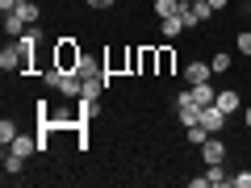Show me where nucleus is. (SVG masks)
Returning <instances> with one entry per match:
<instances>
[{
  "label": "nucleus",
  "instance_id": "10",
  "mask_svg": "<svg viewBox=\"0 0 251 188\" xmlns=\"http://www.w3.org/2000/svg\"><path fill=\"white\" fill-rule=\"evenodd\" d=\"M155 67H159V46H143V59H138V71H143V75H155Z\"/></svg>",
  "mask_w": 251,
  "mask_h": 188
},
{
  "label": "nucleus",
  "instance_id": "28",
  "mask_svg": "<svg viewBox=\"0 0 251 188\" xmlns=\"http://www.w3.org/2000/svg\"><path fill=\"white\" fill-rule=\"evenodd\" d=\"M188 4H193V0H188Z\"/></svg>",
  "mask_w": 251,
  "mask_h": 188
},
{
  "label": "nucleus",
  "instance_id": "27",
  "mask_svg": "<svg viewBox=\"0 0 251 188\" xmlns=\"http://www.w3.org/2000/svg\"><path fill=\"white\" fill-rule=\"evenodd\" d=\"M17 4H25V0H17Z\"/></svg>",
  "mask_w": 251,
  "mask_h": 188
},
{
  "label": "nucleus",
  "instance_id": "8",
  "mask_svg": "<svg viewBox=\"0 0 251 188\" xmlns=\"http://www.w3.org/2000/svg\"><path fill=\"white\" fill-rule=\"evenodd\" d=\"M4 151H17L21 159H29V155H38V138H29V134H17L9 146H4Z\"/></svg>",
  "mask_w": 251,
  "mask_h": 188
},
{
  "label": "nucleus",
  "instance_id": "6",
  "mask_svg": "<svg viewBox=\"0 0 251 188\" xmlns=\"http://www.w3.org/2000/svg\"><path fill=\"white\" fill-rule=\"evenodd\" d=\"M214 105L222 109L226 117H230V113H239V109H243V96H239L234 88H222V92H218V100H214Z\"/></svg>",
  "mask_w": 251,
  "mask_h": 188
},
{
  "label": "nucleus",
  "instance_id": "11",
  "mask_svg": "<svg viewBox=\"0 0 251 188\" xmlns=\"http://www.w3.org/2000/svg\"><path fill=\"white\" fill-rule=\"evenodd\" d=\"M176 71V50L172 46H159V67H155V75H172Z\"/></svg>",
  "mask_w": 251,
  "mask_h": 188
},
{
  "label": "nucleus",
  "instance_id": "22",
  "mask_svg": "<svg viewBox=\"0 0 251 188\" xmlns=\"http://www.w3.org/2000/svg\"><path fill=\"white\" fill-rule=\"evenodd\" d=\"M234 46H239V54H251V34H247V29L234 38Z\"/></svg>",
  "mask_w": 251,
  "mask_h": 188
},
{
  "label": "nucleus",
  "instance_id": "9",
  "mask_svg": "<svg viewBox=\"0 0 251 188\" xmlns=\"http://www.w3.org/2000/svg\"><path fill=\"white\" fill-rule=\"evenodd\" d=\"M201 159H205V163H226V146L214 142V134H209L205 142H201Z\"/></svg>",
  "mask_w": 251,
  "mask_h": 188
},
{
  "label": "nucleus",
  "instance_id": "25",
  "mask_svg": "<svg viewBox=\"0 0 251 188\" xmlns=\"http://www.w3.org/2000/svg\"><path fill=\"white\" fill-rule=\"evenodd\" d=\"M226 4H230V0H209V9H214V13H218V9H226Z\"/></svg>",
  "mask_w": 251,
  "mask_h": 188
},
{
  "label": "nucleus",
  "instance_id": "12",
  "mask_svg": "<svg viewBox=\"0 0 251 188\" xmlns=\"http://www.w3.org/2000/svg\"><path fill=\"white\" fill-rule=\"evenodd\" d=\"M205 180H209V188L230 184V176H226V167H222V163H205Z\"/></svg>",
  "mask_w": 251,
  "mask_h": 188
},
{
  "label": "nucleus",
  "instance_id": "21",
  "mask_svg": "<svg viewBox=\"0 0 251 188\" xmlns=\"http://www.w3.org/2000/svg\"><path fill=\"white\" fill-rule=\"evenodd\" d=\"M193 9H197V17H201V21H209V17H214V9H209V0H193Z\"/></svg>",
  "mask_w": 251,
  "mask_h": 188
},
{
  "label": "nucleus",
  "instance_id": "5",
  "mask_svg": "<svg viewBox=\"0 0 251 188\" xmlns=\"http://www.w3.org/2000/svg\"><path fill=\"white\" fill-rule=\"evenodd\" d=\"M0 21H4V34H9V38H21V34L29 29V21L21 17L17 9H13V13H0Z\"/></svg>",
  "mask_w": 251,
  "mask_h": 188
},
{
  "label": "nucleus",
  "instance_id": "18",
  "mask_svg": "<svg viewBox=\"0 0 251 188\" xmlns=\"http://www.w3.org/2000/svg\"><path fill=\"white\" fill-rule=\"evenodd\" d=\"M209 67H214L218 75H222V71H230V54H226V50H218L214 59H209Z\"/></svg>",
  "mask_w": 251,
  "mask_h": 188
},
{
  "label": "nucleus",
  "instance_id": "7",
  "mask_svg": "<svg viewBox=\"0 0 251 188\" xmlns=\"http://www.w3.org/2000/svg\"><path fill=\"white\" fill-rule=\"evenodd\" d=\"M188 92H193V100H197V105L201 109H205V105H214V100H218V88H214V84H188Z\"/></svg>",
  "mask_w": 251,
  "mask_h": 188
},
{
  "label": "nucleus",
  "instance_id": "17",
  "mask_svg": "<svg viewBox=\"0 0 251 188\" xmlns=\"http://www.w3.org/2000/svg\"><path fill=\"white\" fill-rule=\"evenodd\" d=\"M17 134H21V130H17V125L9 121V117H4V121H0V142L9 146V142H13V138H17Z\"/></svg>",
  "mask_w": 251,
  "mask_h": 188
},
{
  "label": "nucleus",
  "instance_id": "13",
  "mask_svg": "<svg viewBox=\"0 0 251 188\" xmlns=\"http://www.w3.org/2000/svg\"><path fill=\"white\" fill-rule=\"evenodd\" d=\"M159 34L172 42V38H180V34H184V21H180V17H163V21H159Z\"/></svg>",
  "mask_w": 251,
  "mask_h": 188
},
{
  "label": "nucleus",
  "instance_id": "4",
  "mask_svg": "<svg viewBox=\"0 0 251 188\" xmlns=\"http://www.w3.org/2000/svg\"><path fill=\"white\" fill-rule=\"evenodd\" d=\"M105 71H109V75L130 71V50H105Z\"/></svg>",
  "mask_w": 251,
  "mask_h": 188
},
{
  "label": "nucleus",
  "instance_id": "1",
  "mask_svg": "<svg viewBox=\"0 0 251 188\" xmlns=\"http://www.w3.org/2000/svg\"><path fill=\"white\" fill-rule=\"evenodd\" d=\"M50 63L59 67V71H80V63H84V50H80V42H75V38H59V42H54V54H50Z\"/></svg>",
  "mask_w": 251,
  "mask_h": 188
},
{
  "label": "nucleus",
  "instance_id": "19",
  "mask_svg": "<svg viewBox=\"0 0 251 188\" xmlns=\"http://www.w3.org/2000/svg\"><path fill=\"white\" fill-rule=\"evenodd\" d=\"M205 138H209V130H205V125H188V142H205Z\"/></svg>",
  "mask_w": 251,
  "mask_h": 188
},
{
  "label": "nucleus",
  "instance_id": "20",
  "mask_svg": "<svg viewBox=\"0 0 251 188\" xmlns=\"http://www.w3.org/2000/svg\"><path fill=\"white\" fill-rule=\"evenodd\" d=\"M230 188H251V171H234V176H230Z\"/></svg>",
  "mask_w": 251,
  "mask_h": 188
},
{
  "label": "nucleus",
  "instance_id": "2",
  "mask_svg": "<svg viewBox=\"0 0 251 188\" xmlns=\"http://www.w3.org/2000/svg\"><path fill=\"white\" fill-rule=\"evenodd\" d=\"M205 80H214V67H209L205 59H193L184 67V84H205Z\"/></svg>",
  "mask_w": 251,
  "mask_h": 188
},
{
  "label": "nucleus",
  "instance_id": "24",
  "mask_svg": "<svg viewBox=\"0 0 251 188\" xmlns=\"http://www.w3.org/2000/svg\"><path fill=\"white\" fill-rule=\"evenodd\" d=\"M117 0H88V9H113Z\"/></svg>",
  "mask_w": 251,
  "mask_h": 188
},
{
  "label": "nucleus",
  "instance_id": "15",
  "mask_svg": "<svg viewBox=\"0 0 251 188\" xmlns=\"http://www.w3.org/2000/svg\"><path fill=\"white\" fill-rule=\"evenodd\" d=\"M180 9H184V0H155V13H159V21H163V17H176Z\"/></svg>",
  "mask_w": 251,
  "mask_h": 188
},
{
  "label": "nucleus",
  "instance_id": "23",
  "mask_svg": "<svg viewBox=\"0 0 251 188\" xmlns=\"http://www.w3.org/2000/svg\"><path fill=\"white\" fill-rule=\"evenodd\" d=\"M138 59H143V46H130V75H138Z\"/></svg>",
  "mask_w": 251,
  "mask_h": 188
},
{
  "label": "nucleus",
  "instance_id": "3",
  "mask_svg": "<svg viewBox=\"0 0 251 188\" xmlns=\"http://www.w3.org/2000/svg\"><path fill=\"white\" fill-rule=\"evenodd\" d=\"M201 125H205L209 134H222V130H226V113L218 105H205V109H201Z\"/></svg>",
  "mask_w": 251,
  "mask_h": 188
},
{
  "label": "nucleus",
  "instance_id": "14",
  "mask_svg": "<svg viewBox=\"0 0 251 188\" xmlns=\"http://www.w3.org/2000/svg\"><path fill=\"white\" fill-rule=\"evenodd\" d=\"M21 171H25V159L17 151H4V176H21Z\"/></svg>",
  "mask_w": 251,
  "mask_h": 188
},
{
  "label": "nucleus",
  "instance_id": "16",
  "mask_svg": "<svg viewBox=\"0 0 251 188\" xmlns=\"http://www.w3.org/2000/svg\"><path fill=\"white\" fill-rule=\"evenodd\" d=\"M17 13H21V17H25V21H29V25H38V17H42V9H38L34 0H25V4H21Z\"/></svg>",
  "mask_w": 251,
  "mask_h": 188
},
{
  "label": "nucleus",
  "instance_id": "26",
  "mask_svg": "<svg viewBox=\"0 0 251 188\" xmlns=\"http://www.w3.org/2000/svg\"><path fill=\"white\" fill-rule=\"evenodd\" d=\"M243 121H247V125H251V105H247V109H243Z\"/></svg>",
  "mask_w": 251,
  "mask_h": 188
}]
</instances>
